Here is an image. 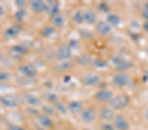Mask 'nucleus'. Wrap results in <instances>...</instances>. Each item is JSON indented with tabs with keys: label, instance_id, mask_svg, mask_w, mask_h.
<instances>
[{
	"label": "nucleus",
	"instance_id": "nucleus-19",
	"mask_svg": "<svg viewBox=\"0 0 148 130\" xmlns=\"http://www.w3.org/2000/svg\"><path fill=\"white\" fill-rule=\"evenodd\" d=\"M106 22L111 27H117L121 23V19L119 15L114 13H111L107 15Z\"/></svg>",
	"mask_w": 148,
	"mask_h": 130
},
{
	"label": "nucleus",
	"instance_id": "nucleus-27",
	"mask_svg": "<svg viewBox=\"0 0 148 130\" xmlns=\"http://www.w3.org/2000/svg\"><path fill=\"white\" fill-rule=\"evenodd\" d=\"M46 99L49 103L53 104V105H54L55 103H56L59 101V96L56 93H52V92H48V93H47L46 95Z\"/></svg>",
	"mask_w": 148,
	"mask_h": 130
},
{
	"label": "nucleus",
	"instance_id": "nucleus-11",
	"mask_svg": "<svg viewBox=\"0 0 148 130\" xmlns=\"http://www.w3.org/2000/svg\"><path fill=\"white\" fill-rule=\"evenodd\" d=\"M23 101L31 107H38L42 105V100L39 97L30 93H25L23 95Z\"/></svg>",
	"mask_w": 148,
	"mask_h": 130
},
{
	"label": "nucleus",
	"instance_id": "nucleus-12",
	"mask_svg": "<svg viewBox=\"0 0 148 130\" xmlns=\"http://www.w3.org/2000/svg\"><path fill=\"white\" fill-rule=\"evenodd\" d=\"M37 120L40 127L44 129H51L53 127V121L51 116L45 114H40L37 116Z\"/></svg>",
	"mask_w": 148,
	"mask_h": 130
},
{
	"label": "nucleus",
	"instance_id": "nucleus-15",
	"mask_svg": "<svg viewBox=\"0 0 148 130\" xmlns=\"http://www.w3.org/2000/svg\"><path fill=\"white\" fill-rule=\"evenodd\" d=\"M84 22L88 25H93L97 23V15L92 9H86L83 12Z\"/></svg>",
	"mask_w": 148,
	"mask_h": 130
},
{
	"label": "nucleus",
	"instance_id": "nucleus-4",
	"mask_svg": "<svg viewBox=\"0 0 148 130\" xmlns=\"http://www.w3.org/2000/svg\"><path fill=\"white\" fill-rule=\"evenodd\" d=\"M114 97V92L109 89H103L97 91L94 95V99L101 103H109Z\"/></svg>",
	"mask_w": 148,
	"mask_h": 130
},
{
	"label": "nucleus",
	"instance_id": "nucleus-31",
	"mask_svg": "<svg viewBox=\"0 0 148 130\" xmlns=\"http://www.w3.org/2000/svg\"><path fill=\"white\" fill-rule=\"evenodd\" d=\"M93 65L95 66V67L99 68H103L107 67V63L104 61L101 60V59H98V60H96L94 62H93Z\"/></svg>",
	"mask_w": 148,
	"mask_h": 130
},
{
	"label": "nucleus",
	"instance_id": "nucleus-34",
	"mask_svg": "<svg viewBox=\"0 0 148 130\" xmlns=\"http://www.w3.org/2000/svg\"><path fill=\"white\" fill-rule=\"evenodd\" d=\"M8 130H26L25 128H23V127H21L15 124H11L9 126Z\"/></svg>",
	"mask_w": 148,
	"mask_h": 130
},
{
	"label": "nucleus",
	"instance_id": "nucleus-8",
	"mask_svg": "<svg viewBox=\"0 0 148 130\" xmlns=\"http://www.w3.org/2000/svg\"><path fill=\"white\" fill-rule=\"evenodd\" d=\"M0 103L5 108L8 109H15L18 106V101L15 97L5 95L0 97Z\"/></svg>",
	"mask_w": 148,
	"mask_h": 130
},
{
	"label": "nucleus",
	"instance_id": "nucleus-32",
	"mask_svg": "<svg viewBox=\"0 0 148 130\" xmlns=\"http://www.w3.org/2000/svg\"><path fill=\"white\" fill-rule=\"evenodd\" d=\"M15 3L18 9H23L27 4V1H23V0H17V1H15Z\"/></svg>",
	"mask_w": 148,
	"mask_h": 130
},
{
	"label": "nucleus",
	"instance_id": "nucleus-7",
	"mask_svg": "<svg viewBox=\"0 0 148 130\" xmlns=\"http://www.w3.org/2000/svg\"><path fill=\"white\" fill-rule=\"evenodd\" d=\"M19 72L24 76L29 79H33L38 74L37 68L32 64L28 63L21 65L18 68Z\"/></svg>",
	"mask_w": 148,
	"mask_h": 130
},
{
	"label": "nucleus",
	"instance_id": "nucleus-14",
	"mask_svg": "<svg viewBox=\"0 0 148 130\" xmlns=\"http://www.w3.org/2000/svg\"><path fill=\"white\" fill-rule=\"evenodd\" d=\"M69 112L73 115H79L84 109V106L81 101H71L67 105Z\"/></svg>",
	"mask_w": 148,
	"mask_h": 130
},
{
	"label": "nucleus",
	"instance_id": "nucleus-5",
	"mask_svg": "<svg viewBox=\"0 0 148 130\" xmlns=\"http://www.w3.org/2000/svg\"><path fill=\"white\" fill-rule=\"evenodd\" d=\"M101 76L95 73H90L84 76L81 82L84 86L87 87H95L101 82Z\"/></svg>",
	"mask_w": 148,
	"mask_h": 130
},
{
	"label": "nucleus",
	"instance_id": "nucleus-30",
	"mask_svg": "<svg viewBox=\"0 0 148 130\" xmlns=\"http://www.w3.org/2000/svg\"><path fill=\"white\" fill-rule=\"evenodd\" d=\"M11 77L10 74L6 71H0V82H6L9 80Z\"/></svg>",
	"mask_w": 148,
	"mask_h": 130
},
{
	"label": "nucleus",
	"instance_id": "nucleus-38",
	"mask_svg": "<svg viewBox=\"0 0 148 130\" xmlns=\"http://www.w3.org/2000/svg\"><path fill=\"white\" fill-rule=\"evenodd\" d=\"M3 61V56L1 53H0V64H1Z\"/></svg>",
	"mask_w": 148,
	"mask_h": 130
},
{
	"label": "nucleus",
	"instance_id": "nucleus-17",
	"mask_svg": "<svg viewBox=\"0 0 148 130\" xmlns=\"http://www.w3.org/2000/svg\"><path fill=\"white\" fill-rule=\"evenodd\" d=\"M11 54L14 57H20L27 53V48L22 45H15L11 47Z\"/></svg>",
	"mask_w": 148,
	"mask_h": 130
},
{
	"label": "nucleus",
	"instance_id": "nucleus-25",
	"mask_svg": "<svg viewBox=\"0 0 148 130\" xmlns=\"http://www.w3.org/2000/svg\"><path fill=\"white\" fill-rule=\"evenodd\" d=\"M41 106L43 114H45L51 116L53 115L56 112L53 106H51L50 105H42Z\"/></svg>",
	"mask_w": 148,
	"mask_h": 130
},
{
	"label": "nucleus",
	"instance_id": "nucleus-36",
	"mask_svg": "<svg viewBox=\"0 0 148 130\" xmlns=\"http://www.w3.org/2000/svg\"><path fill=\"white\" fill-rule=\"evenodd\" d=\"M5 15V10L3 7L0 5V18H1Z\"/></svg>",
	"mask_w": 148,
	"mask_h": 130
},
{
	"label": "nucleus",
	"instance_id": "nucleus-33",
	"mask_svg": "<svg viewBox=\"0 0 148 130\" xmlns=\"http://www.w3.org/2000/svg\"><path fill=\"white\" fill-rule=\"evenodd\" d=\"M68 45H69V46L70 47V48L71 49V50H72V49H76V47H78V42L77 40L73 39V40H71L70 42H69Z\"/></svg>",
	"mask_w": 148,
	"mask_h": 130
},
{
	"label": "nucleus",
	"instance_id": "nucleus-9",
	"mask_svg": "<svg viewBox=\"0 0 148 130\" xmlns=\"http://www.w3.org/2000/svg\"><path fill=\"white\" fill-rule=\"evenodd\" d=\"M113 125L116 130H129L130 129L129 122L122 114L115 115L113 120Z\"/></svg>",
	"mask_w": 148,
	"mask_h": 130
},
{
	"label": "nucleus",
	"instance_id": "nucleus-22",
	"mask_svg": "<svg viewBox=\"0 0 148 130\" xmlns=\"http://www.w3.org/2000/svg\"><path fill=\"white\" fill-rule=\"evenodd\" d=\"M52 22H53V27L55 28H61L65 25V19H64L63 16L59 14L52 17Z\"/></svg>",
	"mask_w": 148,
	"mask_h": 130
},
{
	"label": "nucleus",
	"instance_id": "nucleus-20",
	"mask_svg": "<svg viewBox=\"0 0 148 130\" xmlns=\"http://www.w3.org/2000/svg\"><path fill=\"white\" fill-rule=\"evenodd\" d=\"M92 59L90 55L88 54H83L80 55L77 59V63L82 67H87V66L93 64Z\"/></svg>",
	"mask_w": 148,
	"mask_h": 130
},
{
	"label": "nucleus",
	"instance_id": "nucleus-6",
	"mask_svg": "<svg viewBox=\"0 0 148 130\" xmlns=\"http://www.w3.org/2000/svg\"><path fill=\"white\" fill-rule=\"evenodd\" d=\"M130 77L127 73L121 72L119 74L114 76L112 79L113 86L118 88H122L127 86L130 82Z\"/></svg>",
	"mask_w": 148,
	"mask_h": 130
},
{
	"label": "nucleus",
	"instance_id": "nucleus-37",
	"mask_svg": "<svg viewBox=\"0 0 148 130\" xmlns=\"http://www.w3.org/2000/svg\"><path fill=\"white\" fill-rule=\"evenodd\" d=\"M71 81V77L69 76H66L64 77L63 78V82H65V83H68Z\"/></svg>",
	"mask_w": 148,
	"mask_h": 130
},
{
	"label": "nucleus",
	"instance_id": "nucleus-3",
	"mask_svg": "<svg viewBox=\"0 0 148 130\" xmlns=\"http://www.w3.org/2000/svg\"><path fill=\"white\" fill-rule=\"evenodd\" d=\"M72 57V50L66 44H62L58 47L56 52V58L60 62L68 61Z\"/></svg>",
	"mask_w": 148,
	"mask_h": 130
},
{
	"label": "nucleus",
	"instance_id": "nucleus-24",
	"mask_svg": "<svg viewBox=\"0 0 148 130\" xmlns=\"http://www.w3.org/2000/svg\"><path fill=\"white\" fill-rule=\"evenodd\" d=\"M27 15V13L25 9H18V10L14 14V18H15V20L19 23L25 19Z\"/></svg>",
	"mask_w": 148,
	"mask_h": 130
},
{
	"label": "nucleus",
	"instance_id": "nucleus-10",
	"mask_svg": "<svg viewBox=\"0 0 148 130\" xmlns=\"http://www.w3.org/2000/svg\"><path fill=\"white\" fill-rule=\"evenodd\" d=\"M23 30V26L20 23H15L8 27L4 32V36L7 39H13L17 37Z\"/></svg>",
	"mask_w": 148,
	"mask_h": 130
},
{
	"label": "nucleus",
	"instance_id": "nucleus-35",
	"mask_svg": "<svg viewBox=\"0 0 148 130\" xmlns=\"http://www.w3.org/2000/svg\"><path fill=\"white\" fill-rule=\"evenodd\" d=\"M99 9L100 10L102 11L103 12H106L107 10H108V7H107V6L106 4H103V3L100 5Z\"/></svg>",
	"mask_w": 148,
	"mask_h": 130
},
{
	"label": "nucleus",
	"instance_id": "nucleus-2",
	"mask_svg": "<svg viewBox=\"0 0 148 130\" xmlns=\"http://www.w3.org/2000/svg\"><path fill=\"white\" fill-rule=\"evenodd\" d=\"M97 116V112L94 107L84 108L79 114L80 120L84 124H91L95 122Z\"/></svg>",
	"mask_w": 148,
	"mask_h": 130
},
{
	"label": "nucleus",
	"instance_id": "nucleus-18",
	"mask_svg": "<svg viewBox=\"0 0 148 130\" xmlns=\"http://www.w3.org/2000/svg\"><path fill=\"white\" fill-rule=\"evenodd\" d=\"M45 2L41 0H34L30 1V9L34 13H40L44 11Z\"/></svg>",
	"mask_w": 148,
	"mask_h": 130
},
{
	"label": "nucleus",
	"instance_id": "nucleus-29",
	"mask_svg": "<svg viewBox=\"0 0 148 130\" xmlns=\"http://www.w3.org/2000/svg\"><path fill=\"white\" fill-rule=\"evenodd\" d=\"M100 129L101 130H116L113 124L110 122H103L100 125Z\"/></svg>",
	"mask_w": 148,
	"mask_h": 130
},
{
	"label": "nucleus",
	"instance_id": "nucleus-21",
	"mask_svg": "<svg viewBox=\"0 0 148 130\" xmlns=\"http://www.w3.org/2000/svg\"><path fill=\"white\" fill-rule=\"evenodd\" d=\"M53 106H54L55 110H56V112H58L61 114L66 115L69 112L67 105H66L65 103L61 102V101H59L58 102L55 103Z\"/></svg>",
	"mask_w": 148,
	"mask_h": 130
},
{
	"label": "nucleus",
	"instance_id": "nucleus-23",
	"mask_svg": "<svg viewBox=\"0 0 148 130\" xmlns=\"http://www.w3.org/2000/svg\"><path fill=\"white\" fill-rule=\"evenodd\" d=\"M56 32V28H55L53 26H46V27H44L42 28L41 34L44 37H49L51 36L52 35L55 34Z\"/></svg>",
	"mask_w": 148,
	"mask_h": 130
},
{
	"label": "nucleus",
	"instance_id": "nucleus-28",
	"mask_svg": "<svg viewBox=\"0 0 148 130\" xmlns=\"http://www.w3.org/2000/svg\"><path fill=\"white\" fill-rule=\"evenodd\" d=\"M80 34L81 35V37H82V38L86 40L91 39L93 37V34L92 33V32H90L89 30H86V29L80 30Z\"/></svg>",
	"mask_w": 148,
	"mask_h": 130
},
{
	"label": "nucleus",
	"instance_id": "nucleus-1",
	"mask_svg": "<svg viewBox=\"0 0 148 130\" xmlns=\"http://www.w3.org/2000/svg\"><path fill=\"white\" fill-rule=\"evenodd\" d=\"M130 101V97L126 94L114 95L112 100L108 103V106L113 110H120L127 107Z\"/></svg>",
	"mask_w": 148,
	"mask_h": 130
},
{
	"label": "nucleus",
	"instance_id": "nucleus-13",
	"mask_svg": "<svg viewBox=\"0 0 148 130\" xmlns=\"http://www.w3.org/2000/svg\"><path fill=\"white\" fill-rule=\"evenodd\" d=\"M97 32L102 36H109L112 33V27L106 21H99L95 25Z\"/></svg>",
	"mask_w": 148,
	"mask_h": 130
},
{
	"label": "nucleus",
	"instance_id": "nucleus-26",
	"mask_svg": "<svg viewBox=\"0 0 148 130\" xmlns=\"http://www.w3.org/2000/svg\"><path fill=\"white\" fill-rule=\"evenodd\" d=\"M73 22L76 25H80L81 24H82L84 22L83 13H82L80 11H76L73 16Z\"/></svg>",
	"mask_w": 148,
	"mask_h": 130
},
{
	"label": "nucleus",
	"instance_id": "nucleus-39",
	"mask_svg": "<svg viewBox=\"0 0 148 130\" xmlns=\"http://www.w3.org/2000/svg\"><path fill=\"white\" fill-rule=\"evenodd\" d=\"M145 116H146V118L148 120V110H147V111H146V113H145Z\"/></svg>",
	"mask_w": 148,
	"mask_h": 130
},
{
	"label": "nucleus",
	"instance_id": "nucleus-16",
	"mask_svg": "<svg viewBox=\"0 0 148 130\" xmlns=\"http://www.w3.org/2000/svg\"><path fill=\"white\" fill-rule=\"evenodd\" d=\"M99 116L104 122H110L111 121H113L114 116H115L114 113V110H112L111 108L109 107V106L102 108L101 110H100Z\"/></svg>",
	"mask_w": 148,
	"mask_h": 130
}]
</instances>
